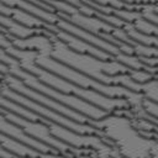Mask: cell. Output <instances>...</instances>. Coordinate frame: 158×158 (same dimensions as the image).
<instances>
[{"label":"cell","instance_id":"cell-9","mask_svg":"<svg viewBox=\"0 0 158 158\" xmlns=\"http://www.w3.org/2000/svg\"><path fill=\"white\" fill-rule=\"evenodd\" d=\"M2 83L7 88H10V89H12V90H15V91L30 98V99H32L33 101H36V102H38V104L48 107V109H52V110H54V111H57V112H59V114H62V115L77 121V122L89 123V120H90L89 117L81 115L80 112H78V111H75V110H73V109H70V107L56 101L54 99H52V98H49V96L37 91V90L31 89L20 78H17V77H15L12 74H5L4 79H2Z\"/></svg>","mask_w":158,"mask_h":158},{"label":"cell","instance_id":"cell-12","mask_svg":"<svg viewBox=\"0 0 158 158\" xmlns=\"http://www.w3.org/2000/svg\"><path fill=\"white\" fill-rule=\"evenodd\" d=\"M54 33V36L62 41L67 47H69L72 51L74 52H78V53H81V54H89V56H94L96 58H100V59H104V60H110V59H114V57L111 54H109L107 52L65 32V31H62V30H58L57 27L52 31Z\"/></svg>","mask_w":158,"mask_h":158},{"label":"cell","instance_id":"cell-7","mask_svg":"<svg viewBox=\"0 0 158 158\" xmlns=\"http://www.w3.org/2000/svg\"><path fill=\"white\" fill-rule=\"evenodd\" d=\"M43 123H46L51 131V133L57 137L58 139L63 141L64 143L75 147V148H86V149H93L96 152V154L100 158H116L120 156L117 149L112 147L110 143L106 142L101 136L98 135H84V133H78L74 132L64 126H60L56 122H52L49 120L43 118Z\"/></svg>","mask_w":158,"mask_h":158},{"label":"cell","instance_id":"cell-26","mask_svg":"<svg viewBox=\"0 0 158 158\" xmlns=\"http://www.w3.org/2000/svg\"><path fill=\"white\" fill-rule=\"evenodd\" d=\"M0 73L1 74H9V67L6 65V64H4V63H1L0 62Z\"/></svg>","mask_w":158,"mask_h":158},{"label":"cell","instance_id":"cell-1","mask_svg":"<svg viewBox=\"0 0 158 158\" xmlns=\"http://www.w3.org/2000/svg\"><path fill=\"white\" fill-rule=\"evenodd\" d=\"M51 57L101 83L110 85H121L141 94L142 84L132 80L128 75L131 69L117 62L115 58L104 60L94 56L74 52L56 36L53 37V49L51 52Z\"/></svg>","mask_w":158,"mask_h":158},{"label":"cell","instance_id":"cell-8","mask_svg":"<svg viewBox=\"0 0 158 158\" xmlns=\"http://www.w3.org/2000/svg\"><path fill=\"white\" fill-rule=\"evenodd\" d=\"M0 114L4 115L9 121L14 122L15 125H17L19 127H21L28 136L41 141L42 143L54 148L58 153H62V154H68V156H75V157H80L81 154H86L89 152V149L86 148H75V147H72L67 143H64L63 141L58 139L57 137H54L48 126L43 122H38V121H30L27 118H23L4 107L0 106Z\"/></svg>","mask_w":158,"mask_h":158},{"label":"cell","instance_id":"cell-18","mask_svg":"<svg viewBox=\"0 0 158 158\" xmlns=\"http://www.w3.org/2000/svg\"><path fill=\"white\" fill-rule=\"evenodd\" d=\"M0 146L9 152H11L16 157H30V158H37L41 152L33 149L32 147L0 132Z\"/></svg>","mask_w":158,"mask_h":158},{"label":"cell","instance_id":"cell-15","mask_svg":"<svg viewBox=\"0 0 158 158\" xmlns=\"http://www.w3.org/2000/svg\"><path fill=\"white\" fill-rule=\"evenodd\" d=\"M0 14L5 15L15 21H17L19 23L26 26V27H31V28H46L49 31H53L56 28V25H51L47 23L44 21H42L41 19L21 10L17 7H12V6H7L5 5L1 0H0Z\"/></svg>","mask_w":158,"mask_h":158},{"label":"cell","instance_id":"cell-14","mask_svg":"<svg viewBox=\"0 0 158 158\" xmlns=\"http://www.w3.org/2000/svg\"><path fill=\"white\" fill-rule=\"evenodd\" d=\"M11 40V43L15 48L19 49H28V51H35L38 54H43V56H51V52L53 49V36H47L43 33H38V35H33L30 36L27 38H17V37H12L9 36Z\"/></svg>","mask_w":158,"mask_h":158},{"label":"cell","instance_id":"cell-21","mask_svg":"<svg viewBox=\"0 0 158 158\" xmlns=\"http://www.w3.org/2000/svg\"><path fill=\"white\" fill-rule=\"evenodd\" d=\"M142 109L144 110V112H147L148 115L158 118V104L154 101H151L148 99H143L142 101Z\"/></svg>","mask_w":158,"mask_h":158},{"label":"cell","instance_id":"cell-30","mask_svg":"<svg viewBox=\"0 0 158 158\" xmlns=\"http://www.w3.org/2000/svg\"><path fill=\"white\" fill-rule=\"evenodd\" d=\"M116 158H126V157H122V156H121V154H120V156H117V157H116Z\"/></svg>","mask_w":158,"mask_h":158},{"label":"cell","instance_id":"cell-19","mask_svg":"<svg viewBox=\"0 0 158 158\" xmlns=\"http://www.w3.org/2000/svg\"><path fill=\"white\" fill-rule=\"evenodd\" d=\"M127 33V36L130 38H132L133 41L138 42V43H142V44H147V46H152V47H156L158 48V37L157 36H152V35H146V33H142L139 31H137L132 23H127V26L123 28Z\"/></svg>","mask_w":158,"mask_h":158},{"label":"cell","instance_id":"cell-23","mask_svg":"<svg viewBox=\"0 0 158 158\" xmlns=\"http://www.w3.org/2000/svg\"><path fill=\"white\" fill-rule=\"evenodd\" d=\"M139 12L142 14V16H143L146 20H148V21H151V22L158 25V15H156V14L152 12V11H146V10H142V11H139Z\"/></svg>","mask_w":158,"mask_h":158},{"label":"cell","instance_id":"cell-29","mask_svg":"<svg viewBox=\"0 0 158 158\" xmlns=\"http://www.w3.org/2000/svg\"><path fill=\"white\" fill-rule=\"evenodd\" d=\"M0 31H2V32H5V30H4V28H2L1 26H0ZM5 33H6V32H5ZM6 35H7V33H6Z\"/></svg>","mask_w":158,"mask_h":158},{"label":"cell","instance_id":"cell-20","mask_svg":"<svg viewBox=\"0 0 158 158\" xmlns=\"http://www.w3.org/2000/svg\"><path fill=\"white\" fill-rule=\"evenodd\" d=\"M130 78L132 80H135L138 84H146L148 81H151L152 79H156L153 74H151L147 70H136V69H131L128 73Z\"/></svg>","mask_w":158,"mask_h":158},{"label":"cell","instance_id":"cell-22","mask_svg":"<svg viewBox=\"0 0 158 158\" xmlns=\"http://www.w3.org/2000/svg\"><path fill=\"white\" fill-rule=\"evenodd\" d=\"M37 158H78V157H75V156H68V154H62V153L47 152V153H40V156Z\"/></svg>","mask_w":158,"mask_h":158},{"label":"cell","instance_id":"cell-24","mask_svg":"<svg viewBox=\"0 0 158 158\" xmlns=\"http://www.w3.org/2000/svg\"><path fill=\"white\" fill-rule=\"evenodd\" d=\"M0 158H16V156H14L11 152H9L7 149L0 146Z\"/></svg>","mask_w":158,"mask_h":158},{"label":"cell","instance_id":"cell-10","mask_svg":"<svg viewBox=\"0 0 158 158\" xmlns=\"http://www.w3.org/2000/svg\"><path fill=\"white\" fill-rule=\"evenodd\" d=\"M56 27L58 30L65 31V32H68V33H70V35L80 38V40H83V41H85V42H88V43H90V44H93V46H95V47H98V48L107 52L112 57H115L118 53H122L120 51V47L118 46H116V44H114V43L104 40V38H101L98 35H94V33H91V32H89L86 30H83V28L78 27L77 25H74V23H72V22H69V21H67V20H64L62 17L57 21Z\"/></svg>","mask_w":158,"mask_h":158},{"label":"cell","instance_id":"cell-27","mask_svg":"<svg viewBox=\"0 0 158 158\" xmlns=\"http://www.w3.org/2000/svg\"><path fill=\"white\" fill-rule=\"evenodd\" d=\"M2 86H4V83H2V80H0V91H1V89H2Z\"/></svg>","mask_w":158,"mask_h":158},{"label":"cell","instance_id":"cell-25","mask_svg":"<svg viewBox=\"0 0 158 158\" xmlns=\"http://www.w3.org/2000/svg\"><path fill=\"white\" fill-rule=\"evenodd\" d=\"M151 158H158V141H154L151 149Z\"/></svg>","mask_w":158,"mask_h":158},{"label":"cell","instance_id":"cell-28","mask_svg":"<svg viewBox=\"0 0 158 158\" xmlns=\"http://www.w3.org/2000/svg\"><path fill=\"white\" fill-rule=\"evenodd\" d=\"M2 79H4V74L0 73V80H2Z\"/></svg>","mask_w":158,"mask_h":158},{"label":"cell","instance_id":"cell-4","mask_svg":"<svg viewBox=\"0 0 158 158\" xmlns=\"http://www.w3.org/2000/svg\"><path fill=\"white\" fill-rule=\"evenodd\" d=\"M23 70L36 75L41 81H43L44 84L62 91L65 94H70L74 96H78L83 100H85L89 104H93L100 109H102L104 111L109 112V114H114L117 110H123V109H128L131 105L126 99H115V98H109L106 95H102L98 91L90 90V89H84L47 69H43L41 67H38L36 63H31L28 65H26L25 68H22Z\"/></svg>","mask_w":158,"mask_h":158},{"label":"cell","instance_id":"cell-2","mask_svg":"<svg viewBox=\"0 0 158 158\" xmlns=\"http://www.w3.org/2000/svg\"><path fill=\"white\" fill-rule=\"evenodd\" d=\"M98 128L104 139L126 158H151V149L156 139L146 137L132 123L128 117L107 115L101 120H89Z\"/></svg>","mask_w":158,"mask_h":158},{"label":"cell","instance_id":"cell-6","mask_svg":"<svg viewBox=\"0 0 158 158\" xmlns=\"http://www.w3.org/2000/svg\"><path fill=\"white\" fill-rule=\"evenodd\" d=\"M0 94L2 96L7 98V99H10V100H12V101L22 105V106H25L26 109L33 111L35 114L42 116L43 118L49 120L52 122H56V123H58L60 126H64V127H67V128H69V130H72L74 132L84 133V135H98V136H101L102 137L101 132L98 128H95L93 125L77 122V121H74V120H72V118H69V117H67V116H64V115H62V114H59L57 111H54L52 109H48V107H46V106H43V105L33 101L32 99H30V98H27V96H25V95H22L20 93H17V91L7 88L5 84H4Z\"/></svg>","mask_w":158,"mask_h":158},{"label":"cell","instance_id":"cell-11","mask_svg":"<svg viewBox=\"0 0 158 158\" xmlns=\"http://www.w3.org/2000/svg\"><path fill=\"white\" fill-rule=\"evenodd\" d=\"M59 17L77 25L78 27L83 28V30H86L94 35H98L101 37L102 33H109V35H112V32L115 31L116 27L109 25L107 22L95 17V16H88V15H84L81 14L78 9H75L74 6L69 10L68 14H57Z\"/></svg>","mask_w":158,"mask_h":158},{"label":"cell","instance_id":"cell-31","mask_svg":"<svg viewBox=\"0 0 158 158\" xmlns=\"http://www.w3.org/2000/svg\"><path fill=\"white\" fill-rule=\"evenodd\" d=\"M16 158H30V157H16Z\"/></svg>","mask_w":158,"mask_h":158},{"label":"cell","instance_id":"cell-17","mask_svg":"<svg viewBox=\"0 0 158 158\" xmlns=\"http://www.w3.org/2000/svg\"><path fill=\"white\" fill-rule=\"evenodd\" d=\"M5 5L7 6H12V7H17V9H21L38 19H41L42 21L47 22V23H51V25H56L57 21L60 19L56 12H51V11H47L37 5H35L33 2L28 1V0H1Z\"/></svg>","mask_w":158,"mask_h":158},{"label":"cell","instance_id":"cell-16","mask_svg":"<svg viewBox=\"0 0 158 158\" xmlns=\"http://www.w3.org/2000/svg\"><path fill=\"white\" fill-rule=\"evenodd\" d=\"M0 26L5 30V32L9 36L17 37V38H27L30 36L38 35V33H43V35H47L49 37L53 36V32L49 31V30L26 27V26L19 23L17 21H15V20H12V19L5 16V15H1V14H0Z\"/></svg>","mask_w":158,"mask_h":158},{"label":"cell","instance_id":"cell-13","mask_svg":"<svg viewBox=\"0 0 158 158\" xmlns=\"http://www.w3.org/2000/svg\"><path fill=\"white\" fill-rule=\"evenodd\" d=\"M0 132H2V133H5V135H7V136H10V137H12V138H15V139L22 142V143H25V144H27V146H30V147H32L33 149H36V151H38V152H41V153H47V152L58 153L54 148H52V147H49V146L42 143L41 141H38V139H36V138L28 136L21 127H19V126L15 125L14 122L9 121V120H7L4 115H1V114H0Z\"/></svg>","mask_w":158,"mask_h":158},{"label":"cell","instance_id":"cell-32","mask_svg":"<svg viewBox=\"0 0 158 158\" xmlns=\"http://www.w3.org/2000/svg\"><path fill=\"white\" fill-rule=\"evenodd\" d=\"M157 80H158V78H157Z\"/></svg>","mask_w":158,"mask_h":158},{"label":"cell","instance_id":"cell-3","mask_svg":"<svg viewBox=\"0 0 158 158\" xmlns=\"http://www.w3.org/2000/svg\"><path fill=\"white\" fill-rule=\"evenodd\" d=\"M36 64L43 69H47L84 89H90L94 91H98L102 95H106L109 98H115V99H126L131 106L137 107V109H142V101L144 99V96L139 93L132 91L125 86L121 85H110V84H105L101 83L94 78H90L89 75H85L58 60H56L54 58H52L51 56H43V54H38L36 58Z\"/></svg>","mask_w":158,"mask_h":158},{"label":"cell","instance_id":"cell-5","mask_svg":"<svg viewBox=\"0 0 158 158\" xmlns=\"http://www.w3.org/2000/svg\"><path fill=\"white\" fill-rule=\"evenodd\" d=\"M9 74H12V75L20 78L31 89L37 90V91H40V93H42V94L54 99L56 101H58V102H60V104H63V105H65V106H68V107L80 112L81 115L89 117L90 120H101V118H104V117H106L109 115V112L104 111L102 109H100V107H98V106H95L93 104L86 102L85 100H83V99H80L78 96L62 93V91H59V90H57V89L44 84L36 75L23 70L20 67V64L14 67L12 69H10Z\"/></svg>","mask_w":158,"mask_h":158}]
</instances>
